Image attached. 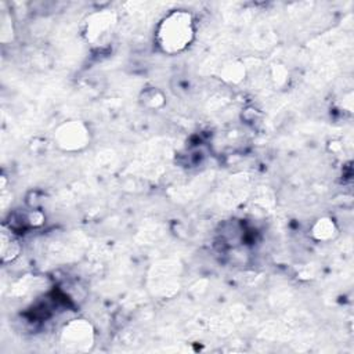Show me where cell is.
I'll list each match as a JSON object with an SVG mask.
<instances>
[{
	"mask_svg": "<svg viewBox=\"0 0 354 354\" xmlns=\"http://www.w3.org/2000/svg\"><path fill=\"white\" fill-rule=\"evenodd\" d=\"M192 37L191 17L184 12L170 15L159 29V43L165 51L176 53L183 50Z\"/></svg>",
	"mask_w": 354,
	"mask_h": 354,
	"instance_id": "6da1fadb",
	"label": "cell"
}]
</instances>
